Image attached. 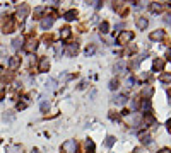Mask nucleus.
Instances as JSON below:
<instances>
[{
  "label": "nucleus",
  "instance_id": "obj_1",
  "mask_svg": "<svg viewBox=\"0 0 171 153\" xmlns=\"http://www.w3.org/2000/svg\"><path fill=\"white\" fill-rule=\"evenodd\" d=\"M134 39V32H130V31H122L120 34H118V37H116V43L118 44H127L128 41H132Z\"/></svg>",
  "mask_w": 171,
  "mask_h": 153
},
{
  "label": "nucleus",
  "instance_id": "obj_2",
  "mask_svg": "<svg viewBox=\"0 0 171 153\" xmlns=\"http://www.w3.org/2000/svg\"><path fill=\"white\" fill-rule=\"evenodd\" d=\"M63 152L65 153H75V150H77V143H75V140H69V141H65L63 143Z\"/></svg>",
  "mask_w": 171,
  "mask_h": 153
},
{
  "label": "nucleus",
  "instance_id": "obj_3",
  "mask_svg": "<svg viewBox=\"0 0 171 153\" xmlns=\"http://www.w3.org/2000/svg\"><path fill=\"white\" fill-rule=\"evenodd\" d=\"M142 124H144V126H152V124H156L154 116H152L151 112H146V114H144V118H142Z\"/></svg>",
  "mask_w": 171,
  "mask_h": 153
},
{
  "label": "nucleus",
  "instance_id": "obj_4",
  "mask_svg": "<svg viewBox=\"0 0 171 153\" xmlns=\"http://www.w3.org/2000/svg\"><path fill=\"white\" fill-rule=\"evenodd\" d=\"M27 14H29V7H27L26 3H22V5L19 7V10H17V17L22 20V19H26V17H27Z\"/></svg>",
  "mask_w": 171,
  "mask_h": 153
},
{
  "label": "nucleus",
  "instance_id": "obj_5",
  "mask_svg": "<svg viewBox=\"0 0 171 153\" xmlns=\"http://www.w3.org/2000/svg\"><path fill=\"white\" fill-rule=\"evenodd\" d=\"M53 20H55V17H43V19H41V29H43V31L50 29V27L53 26Z\"/></svg>",
  "mask_w": 171,
  "mask_h": 153
},
{
  "label": "nucleus",
  "instance_id": "obj_6",
  "mask_svg": "<svg viewBox=\"0 0 171 153\" xmlns=\"http://www.w3.org/2000/svg\"><path fill=\"white\" fill-rule=\"evenodd\" d=\"M2 31H3V32H12V31H14V20H12V19L3 20V22H2Z\"/></svg>",
  "mask_w": 171,
  "mask_h": 153
},
{
  "label": "nucleus",
  "instance_id": "obj_7",
  "mask_svg": "<svg viewBox=\"0 0 171 153\" xmlns=\"http://www.w3.org/2000/svg\"><path fill=\"white\" fill-rule=\"evenodd\" d=\"M77 51H79V46L74 43V44H69V48L65 49V55H67V56H75Z\"/></svg>",
  "mask_w": 171,
  "mask_h": 153
},
{
  "label": "nucleus",
  "instance_id": "obj_8",
  "mask_svg": "<svg viewBox=\"0 0 171 153\" xmlns=\"http://www.w3.org/2000/svg\"><path fill=\"white\" fill-rule=\"evenodd\" d=\"M36 46H38V41H36L34 37H29V39H27V46H24V49H26V51H34Z\"/></svg>",
  "mask_w": 171,
  "mask_h": 153
},
{
  "label": "nucleus",
  "instance_id": "obj_9",
  "mask_svg": "<svg viewBox=\"0 0 171 153\" xmlns=\"http://www.w3.org/2000/svg\"><path fill=\"white\" fill-rule=\"evenodd\" d=\"M48 68H50L48 58H41V61H39V72H48Z\"/></svg>",
  "mask_w": 171,
  "mask_h": 153
},
{
  "label": "nucleus",
  "instance_id": "obj_10",
  "mask_svg": "<svg viewBox=\"0 0 171 153\" xmlns=\"http://www.w3.org/2000/svg\"><path fill=\"white\" fill-rule=\"evenodd\" d=\"M147 26H149V20H147L146 17H139V19H137V27H139V29H146Z\"/></svg>",
  "mask_w": 171,
  "mask_h": 153
},
{
  "label": "nucleus",
  "instance_id": "obj_11",
  "mask_svg": "<svg viewBox=\"0 0 171 153\" xmlns=\"http://www.w3.org/2000/svg\"><path fill=\"white\" fill-rule=\"evenodd\" d=\"M75 17H77V12H75V10H69V12L63 14V19H65V20H74Z\"/></svg>",
  "mask_w": 171,
  "mask_h": 153
},
{
  "label": "nucleus",
  "instance_id": "obj_12",
  "mask_svg": "<svg viewBox=\"0 0 171 153\" xmlns=\"http://www.w3.org/2000/svg\"><path fill=\"white\" fill-rule=\"evenodd\" d=\"M19 63H21V58H17V56H12V58H10V61H9V66L14 70V68H17V66H19Z\"/></svg>",
  "mask_w": 171,
  "mask_h": 153
},
{
  "label": "nucleus",
  "instance_id": "obj_13",
  "mask_svg": "<svg viewBox=\"0 0 171 153\" xmlns=\"http://www.w3.org/2000/svg\"><path fill=\"white\" fill-rule=\"evenodd\" d=\"M140 109H142V111H146V112H149V111H151V100H149V99H142Z\"/></svg>",
  "mask_w": 171,
  "mask_h": 153
},
{
  "label": "nucleus",
  "instance_id": "obj_14",
  "mask_svg": "<svg viewBox=\"0 0 171 153\" xmlns=\"http://www.w3.org/2000/svg\"><path fill=\"white\" fill-rule=\"evenodd\" d=\"M164 37V31H154L152 34H151V39L152 41H156V39H163Z\"/></svg>",
  "mask_w": 171,
  "mask_h": 153
},
{
  "label": "nucleus",
  "instance_id": "obj_15",
  "mask_svg": "<svg viewBox=\"0 0 171 153\" xmlns=\"http://www.w3.org/2000/svg\"><path fill=\"white\" fill-rule=\"evenodd\" d=\"M22 43H24L22 37H15V39L12 41V48H14V49H19V48H22Z\"/></svg>",
  "mask_w": 171,
  "mask_h": 153
},
{
  "label": "nucleus",
  "instance_id": "obj_16",
  "mask_svg": "<svg viewBox=\"0 0 171 153\" xmlns=\"http://www.w3.org/2000/svg\"><path fill=\"white\" fill-rule=\"evenodd\" d=\"M151 10H152V12H161V10H163V3L152 2V3H151Z\"/></svg>",
  "mask_w": 171,
  "mask_h": 153
},
{
  "label": "nucleus",
  "instance_id": "obj_17",
  "mask_svg": "<svg viewBox=\"0 0 171 153\" xmlns=\"http://www.w3.org/2000/svg\"><path fill=\"white\" fill-rule=\"evenodd\" d=\"M70 27H63V29H60V36H62V39H67V37H70Z\"/></svg>",
  "mask_w": 171,
  "mask_h": 153
},
{
  "label": "nucleus",
  "instance_id": "obj_18",
  "mask_svg": "<svg viewBox=\"0 0 171 153\" xmlns=\"http://www.w3.org/2000/svg\"><path fill=\"white\" fill-rule=\"evenodd\" d=\"M113 102H115V104H118V106H123V104L127 102V97H125V95H118V97H115V99H113Z\"/></svg>",
  "mask_w": 171,
  "mask_h": 153
},
{
  "label": "nucleus",
  "instance_id": "obj_19",
  "mask_svg": "<svg viewBox=\"0 0 171 153\" xmlns=\"http://www.w3.org/2000/svg\"><path fill=\"white\" fill-rule=\"evenodd\" d=\"M154 68L161 72V70L164 68V61H163V60H159V58H158V60H154Z\"/></svg>",
  "mask_w": 171,
  "mask_h": 153
},
{
  "label": "nucleus",
  "instance_id": "obj_20",
  "mask_svg": "<svg viewBox=\"0 0 171 153\" xmlns=\"http://www.w3.org/2000/svg\"><path fill=\"white\" fill-rule=\"evenodd\" d=\"M159 80H161L163 83H171V73H163V75L159 77Z\"/></svg>",
  "mask_w": 171,
  "mask_h": 153
},
{
  "label": "nucleus",
  "instance_id": "obj_21",
  "mask_svg": "<svg viewBox=\"0 0 171 153\" xmlns=\"http://www.w3.org/2000/svg\"><path fill=\"white\" fill-rule=\"evenodd\" d=\"M123 70H125V63H123V61H118V63L115 65V72H118V73H122Z\"/></svg>",
  "mask_w": 171,
  "mask_h": 153
},
{
  "label": "nucleus",
  "instance_id": "obj_22",
  "mask_svg": "<svg viewBox=\"0 0 171 153\" xmlns=\"http://www.w3.org/2000/svg\"><path fill=\"white\" fill-rule=\"evenodd\" d=\"M108 29H110L108 22H101V26H99V31H101L103 34H106V32H108Z\"/></svg>",
  "mask_w": 171,
  "mask_h": 153
},
{
  "label": "nucleus",
  "instance_id": "obj_23",
  "mask_svg": "<svg viewBox=\"0 0 171 153\" xmlns=\"http://www.w3.org/2000/svg\"><path fill=\"white\" fill-rule=\"evenodd\" d=\"M60 53H63V48H62V43H57L55 44V55L60 56Z\"/></svg>",
  "mask_w": 171,
  "mask_h": 153
},
{
  "label": "nucleus",
  "instance_id": "obj_24",
  "mask_svg": "<svg viewBox=\"0 0 171 153\" xmlns=\"http://www.w3.org/2000/svg\"><path fill=\"white\" fill-rule=\"evenodd\" d=\"M152 95V87H147L146 90H144V99H149Z\"/></svg>",
  "mask_w": 171,
  "mask_h": 153
},
{
  "label": "nucleus",
  "instance_id": "obj_25",
  "mask_svg": "<svg viewBox=\"0 0 171 153\" xmlns=\"http://www.w3.org/2000/svg\"><path fill=\"white\" fill-rule=\"evenodd\" d=\"M140 140H142V143H146V145H149V143H151V141H152V140H151V136H149V135H142V136H140Z\"/></svg>",
  "mask_w": 171,
  "mask_h": 153
},
{
  "label": "nucleus",
  "instance_id": "obj_26",
  "mask_svg": "<svg viewBox=\"0 0 171 153\" xmlns=\"http://www.w3.org/2000/svg\"><path fill=\"white\" fill-rule=\"evenodd\" d=\"M115 145V136H108L106 138V146H113Z\"/></svg>",
  "mask_w": 171,
  "mask_h": 153
},
{
  "label": "nucleus",
  "instance_id": "obj_27",
  "mask_svg": "<svg viewBox=\"0 0 171 153\" xmlns=\"http://www.w3.org/2000/svg\"><path fill=\"white\" fill-rule=\"evenodd\" d=\"M110 89H111V90H116V89H118V80H111V82H110Z\"/></svg>",
  "mask_w": 171,
  "mask_h": 153
},
{
  "label": "nucleus",
  "instance_id": "obj_28",
  "mask_svg": "<svg viewBox=\"0 0 171 153\" xmlns=\"http://www.w3.org/2000/svg\"><path fill=\"white\" fill-rule=\"evenodd\" d=\"M43 10H45L43 7H36V9H34V15H41V14H43Z\"/></svg>",
  "mask_w": 171,
  "mask_h": 153
},
{
  "label": "nucleus",
  "instance_id": "obj_29",
  "mask_svg": "<svg viewBox=\"0 0 171 153\" xmlns=\"http://www.w3.org/2000/svg\"><path fill=\"white\" fill-rule=\"evenodd\" d=\"M48 107H50V104H48V102H43V104H41V111H43V112H46V111H48Z\"/></svg>",
  "mask_w": 171,
  "mask_h": 153
},
{
  "label": "nucleus",
  "instance_id": "obj_30",
  "mask_svg": "<svg viewBox=\"0 0 171 153\" xmlns=\"http://www.w3.org/2000/svg\"><path fill=\"white\" fill-rule=\"evenodd\" d=\"M94 53V46H87V49H86V55H92Z\"/></svg>",
  "mask_w": 171,
  "mask_h": 153
},
{
  "label": "nucleus",
  "instance_id": "obj_31",
  "mask_svg": "<svg viewBox=\"0 0 171 153\" xmlns=\"http://www.w3.org/2000/svg\"><path fill=\"white\" fill-rule=\"evenodd\" d=\"M48 87L53 89V87H55V80H48V82H46V89H48Z\"/></svg>",
  "mask_w": 171,
  "mask_h": 153
},
{
  "label": "nucleus",
  "instance_id": "obj_32",
  "mask_svg": "<svg viewBox=\"0 0 171 153\" xmlns=\"http://www.w3.org/2000/svg\"><path fill=\"white\" fill-rule=\"evenodd\" d=\"M127 83H128V87H132V85L135 83V78H128V80H127Z\"/></svg>",
  "mask_w": 171,
  "mask_h": 153
},
{
  "label": "nucleus",
  "instance_id": "obj_33",
  "mask_svg": "<svg viewBox=\"0 0 171 153\" xmlns=\"http://www.w3.org/2000/svg\"><path fill=\"white\" fill-rule=\"evenodd\" d=\"M86 146H87V148H91V150H92V148H94V143H92V141H87V143H86Z\"/></svg>",
  "mask_w": 171,
  "mask_h": 153
},
{
  "label": "nucleus",
  "instance_id": "obj_34",
  "mask_svg": "<svg viewBox=\"0 0 171 153\" xmlns=\"http://www.w3.org/2000/svg\"><path fill=\"white\" fill-rule=\"evenodd\" d=\"M158 153H171V150L170 148H163V150H159Z\"/></svg>",
  "mask_w": 171,
  "mask_h": 153
},
{
  "label": "nucleus",
  "instance_id": "obj_35",
  "mask_svg": "<svg viewBox=\"0 0 171 153\" xmlns=\"http://www.w3.org/2000/svg\"><path fill=\"white\" fill-rule=\"evenodd\" d=\"M166 128H168V131H170V133H171V119H170V121H168V123H166Z\"/></svg>",
  "mask_w": 171,
  "mask_h": 153
},
{
  "label": "nucleus",
  "instance_id": "obj_36",
  "mask_svg": "<svg viewBox=\"0 0 171 153\" xmlns=\"http://www.w3.org/2000/svg\"><path fill=\"white\" fill-rule=\"evenodd\" d=\"M164 20H166V24H171V15H166V19H164Z\"/></svg>",
  "mask_w": 171,
  "mask_h": 153
},
{
  "label": "nucleus",
  "instance_id": "obj_37",
  "mask_svg": "<svg viewBox=\"0 0 171 153\" xmlns=\"http://www.w3.org/2000/svg\"><path fill=\"white\" fill-rule=\"evenodd\" d=\"M168 60H171V49L168 51Z\"/></svg>",
  "mask_w": 171,
  "mask_h": 153
},
{
  "label": "nucleus",
  "instance_id": "obj_38",
  "mask_svg": "<svg viewBox=\"0 0 171 153\" xmlns=\"http://www.w3.org/2000/svg\"><path fill=\"white\" fill-rule=\"evenodd\" d=\"M135 153H142V150H140V148H137V150H135Z\"/></svg>",
  "mask_w": 171,
  "mask_h": 153
},
{
  "label": "nucleus",
  "instance_id": "obj_39",
  "mask_svg": "<svg viewBox=\"0 0 171 153\" xmlns=\"http://www.w3.org/2000/svg\"><path fill=\"white\" fill-rule=\"evenodd\" d=\"M31 153H39V150H33Z\"/></svg>",
  "mask_w": 171,
  "mask_h": 153
},
{
  "label": "nucleus",
  "instance_id": "obj_40",
  "mask_svg": "<svg viewBox=\"0 0 171 153\" xmlns=\"http://www.w3.org/2000/svg\"><path fill=\"white\" fill-rule=\"evenodd\" d=\"M170 97H171V92H170ZM170 104H171V99H170Z\"/></svg>",
  "mask_w": 171,
  "mask_h": 153
},
{
  "label": "nucleus",
  "instance_id": "obj_41",
  "mask_svg": "<svg viewBox=\"0 0 171 153\" xmlns=\"http://www.w3.org/2000/svg\"><path fill=\"white\" fill-rule=\"evenodd\" d=\"M0 143H2V140H0Z\"/></svg>",
  "mask_w": 171,
  "mask_h": 153
},
{
  "label": "nucleus",
  "instance_id": "obj_42",
  "mask_svg": "<svg viewBox=\"0 0 171 153\" xmlns=\"http://www.w3.org/2000/svg\"><path fill=\"white\" fill-rule=\"evenodd\" d=\"M89 153H92V152H89Z\"/></svg>",
  "mask_w": 171,
  "mask_h": 153
}]
</instances>
